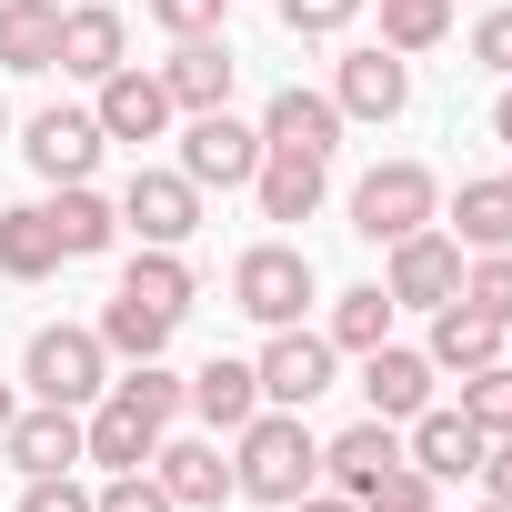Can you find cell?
Masks as SVG:
<instances>
[{
	"mask_svg": "<svg viewBox=\"0 0 512 512\" xmlns=\"http://www.w3.org/2000/svg\"><path fill=\"white\" fill-rule=\"evenodd\" d=\"M322 482V442H312V422L302 412H251L241 432H231V492H251V502H302Z\"/></svg>",
	"mask_w": 512,
	"mask_h": 512,
	"instance_id": "obj_1",
	"label": "cell"
},
{
	"mask_svg": "<svg viewBox=\"0 0 512 512\" xmlns=\"http://www.w3.org/2000/svg\"><path fill=\"white\" fill-rule=\"evenodd\" d=\"M21 382H31L41 402L91 412V402L111 392V352H101V332H81V322H41L31 352H21Z\"/></svg>",
	"mask_w": 512,
	"mask_h": 512,
	"instance_id": "obj_2",
	"label": "cell"
},
{
	"mask_svg": "<svg viewBox=\"0 0 512 512\" xmlns=\"http://www.w3.org/2000/svg\"><path fill=\"white\" fill-rule=\"evenodd\" d=\"M432 211H442V181H432L422 161H382V171H362V181H352V231H362V241H382V251H392L402 231H422Z\"/></svg>",
	"mask_w": 512,
	"mask_h": 512,
	"instance_id": "obj_3",
	"label": "cell"
},
{
	"mask_svg": "<svg viewBox=\"0 0 512 512\" xmlns=\"http://www.w3.org/2000/svg\"><path fill=\"white\" fill-rule=\"evenodd\" d=\"M231 302L262 322V332H282V322L312 312V262H302L292 241H251L241 262H231Z\"/></svg>",
	"mask_w": 512,
	"mask_h": 512,
	"instance_id": "obj_4",
	"label": "cell"
},
{
	"mask_svg": "<svg viewBox=\"0 0 512 512\" xmlns=\"http://www.w3.org/2000/svg\"><path fill=\"white\" fill-rule=\"evenodd\" d=\"M251 171H262V121H231V101H221V111H191V131H181V181H191V191H241Z\"/></svg>",
	"mask_w": 512,
	"mask_h": 512,
	"instance_id": "obj_5",
	"label": "cell"
},
{
	"mask_svg": "<svg viewBox=\"0 0 512 512\" xmlns=\"http://www.w3.org/2000/svg\"><path fill=\"white\" fill-rule=\"evenodd\" d=\"M382 292H392V312H442L452 292H462V241L452 231H402L392 241V272H382Z\"/></svg>",
	"mask_w": 512,
	"mask_h": 512,
	"instance_id": "obj_6",
	"label": "cell"
},
{
	"mask_svg": "<svg viewBox=\"0 0 512 512\" xmlns=\"http://www.w3.org/2000/svg\"><path fill=\"white\" fill-rule=\"evenodd\" d=\"M332 362H342V352H332V332L282 322V332H272V352L251 362V372H262V402H272V412H312V402L332 392Z\"/></svg>",
	"mask_w": 512,
	"mask_h": 512,
	"instance_id": "obj_7",
	"label": "cell"
},
{
	"mask_svg": "<svg viewBox=\"0 0 512 512\" xmlns=\"http://www.w3.org/2000/svg\"><path fill=\"white\" fill-rule=\"evenodd\" d=\"M111 211H121V231H141V241H161V251H181V241L201 231V191H191L181 171H131Z\"/></svg>",
	"mask_w": 512,
	"mask_h": 512,
	"instance_id": "obj_8",
	"label": "cell"
},
{
	"mask_svg": "<svg viewBox=\"0 0 512 512\" xmlns=\"http://www.w3.org/2000/svg\"><path fill=\"white\" fill-rule=\"evenodd\" d=\"M332 101H342V121H402L412 111V61L402 51H342V71H332Z\"/></svg>",
	"mask_w": 512,
	"mask_h": 512,
	"instance_id": "obj_9",
	"label": "cell"
},
{
	"mask_svg": "<svg viewBox=\"0 0 512 512\" xmlns=\"http://www.w3.org/2000/svg\"><path fill=\"white\" fill-rule=\"evenodd\" d=\"M262 151L332 161V151H342V101H332V91H302V81H282V91H272V111H262Z\"/></svg>",
	"mask_w": 512,
	"mask_h": 512,
	"instance_id": "obj_10",
	"label": "cell"
},
{
	"mask_svg": "<svg viewBox=\"0 0 512 512\" xmlns=\"http://www.w3.org/2000/svg\"><path fill=\"white\" fill-rule=\"evenodd\" d=\"M101 101H91V121H101V141H161L171 131V91H161V71H111V81H91Z\"/></svg>",
	"mask_w": 512,
	"mask_h": 512,
	"instance_id": "obj_11",
	"label": "cell"
},
{
	"mask_svg": "<svg viewBox=\"0 0 512 512\" xmlns=\"http://www.w3.org/2000/svg\"><path fill=\"white\" fill-rule=\"evenodd\" d=\"M21 151H31V171H41L51 191H61V181H91V171H101V121H91V111H61V101H51V111H41V121L21 131Z\"/></svg>",
	"mask_w": 512,
	"mask_h": 512,
	"instance_id": "obj_12",
	"label": "cell"
},
{
	"mask_svg": "<svg viewBox=\"0 0 512 512\" xmlns=\"http://www.w3.org/2000/svg\"><path fill=\"white\" fill-rule=\"evenodd\" d=\"M151 452H161V422H151L131 392H101L91 422H81V462H101V472H141Z\"/></svg>",
	"mask_w": 512,
	"mask_h": 512,
	"instance_id": "obj_13",
	"label": "cell"
},
{
	"mask_svg": "<svg viewBox=\"0 0 512 512\" xmlns=\"http://www.w3.org/2000/svg\"><path fill=\"white\" fill-rule=\"evenodd\" d=\"M482 452H492V432H482L462 402H452V412H432V402L412 412V442H402V462H422L432 482H462V472H482Z\"/></svg>",
	"mask_w": 512,
	"mask_h": 512,
	"instance_id": "obj_14",
	"label": "cell"
},
{
	"mask_svg": "<svg viewBox=\"0 0 512 512\" xmlns=\"http://www.w3.org/2000/svg\"><path fill=\"white\" fill-rule=\"evenodd\" d=\"M121 51H131L121 11H111V0H81V11H61V51H51V71H71V81H111Z\"/></svg>",
	"mask_w": 512,
	"mask_h": 512,
	"instance_id": "obj_15",
	"label": "cell"
},
{
	"mask_svg": "<svg viewBox=\"0 0 512 512\" xmlns=\"http://www.w3.org/2000/svg\"><path fill=\"white\" fill-rule=\"evenodd\" d=\"M0 452L21 462V482H31V472H71V462H81V412H71V402H31V412H11Z\"/></svg>",
	"mask_w": 512,
	"mask_h": 512,
	"instance_id": "obj_16",
	"label": "cell"
},
{
	"mask_svg": "<svg viewBox=\"0 0 512 512\" xmlns=\"http://www.w3.org/2000/svg\"><path fill=\"white\" fill-rule=\"evenodd\" d=\"M161 91H171V111H221V101H231V41H221V31H201V41H171V61H161Z\"/></svg>",
	"mask_w": 512,
	"mask_h": 512,
	"instance_id": "obj_17",
	"label": "cell"
},
{
	"mask_svg": "<svg viewBox=\"0 0 512 512\" xmlns=\"http://www.w3.org/2000/svg\"><path fill=\"white\" fill-rule=\"evenodd\" d=\"M362 402H372L382 422H412V412L432 402V352H402V342L362 352Z\"/></svg>",
	"mask_w": 512,
	"mask_h": 512,
	"instance_id": "obj_18",
	"label": "cell"
},
{
	"mask_svg": "<svg viewBox=\"0 0 512 512\" xmlns=\"http://www.w3.org/2000/svg\"><path fill=\"white\" fill-rule=\"evenodd\" d=\"M392 462H402V432H392V422H382V412H372V422H352V432H332V442H322V472H332V492H352V502H362V492H372V482H382V472H392Z\"/></svg>",
	"mask_w": 512,
	"mask_h": 512,
	"instance_id": "obj_19",
	"label": "cell"
},
{
	"mask_svg": "<svg viewBox=\"0 0 512 512\" xmlns=\"http://www.w3.org/2000/svg\"><path fill=\"white\" fill-rule=\"evenodd\" d=\"M41 221H51V241H61V262H101L111 231H121V211H111L91 181H61V201H41Z\"/></svg>",
	"mask_w": 512,
	"mask_h": 512,
	"instance_id": "obj_20",
	"label": "cell"
},
{
	"mask_svg": "<svg viewBox=\"0 0 512 512\" xmlns=\"http://www.w3.org/2000/svg\"><path fill=\"white\" fill-rule=\"evenodd\" d=\"M502 332H512V322H492V312H472V302H442V312H432V372H482V362H502Z\"/></svg>",
	"mask_w": 512,
	"mask_h": 512,
	"instance_id": "obj_21",
	"label": "cell"
},
{
	"mask_svg": "<svg viewBox=\"0 0 512 512\" xmlns=\"http://www.w3.org/2000/svg\"><path fill=\"white\" fill-rule=\"evenodd\" d=\"M151 472H161V492H171L181 512H211V502L231 492V462H221V442H161V452H151Z\"/></svg>",
	"mask_w": 512,
	"mask_h": 512,
	"instance_id": "obj_22",
	"label": "cell"
},
{
	"mask_svg": "<svg viewBox=\"0 0 512 512\" xmlns=\"http://www.w3.org/2000/svg\"><path fill=\"white\" fill-rule=\"evenodd\" d=\"M181 402H191V412H201L211 432H241L251 412H262V372H251V362H201Z\"/></svg>",
	"mask_w": 512,
	"mask_h": 512,
	"instance_id": "obj_23",
	"label": "cell"
},
{
	"mask_svg": "<svg viewBox=\"0 0 512 512\" xmlns=\"http://www.w3.org/2000/svg\"><path fill=\"white\" fill-rule=\"evenodd\" d=\"M322 171H332V161L262 151V171H251V191H262V221H312V211H322Z\"/></svg>",
	"mask_w": 512,
	"mask_h": 512,
	"instance_id": "obj_24",
	"label": "cell"
},
{
	"mask_svg": "<svg viewBox=\"0 0 512 512\" xmlns=\"http://www.w3.org/2000/svg\"><path fill=\"white\" fill-rule=\"evenodd\" d=\"M61 51V0H0V71H51Z\"/></svg>",
	"mask_w": 512,
	"mask_h": 512,
	"instance_id": "obj_25",
	"label": "cell"
},
{
	"mask_svg": "<svg viewBox=\"0 0 512 512\" xmlns=\"http://www.w3.org/2000/svg\"><path fill=\"white\" fill-rule=\"evenodd\" d=\"M51 272H61V241H51L41 201L0 211V282H51Z\"/></svg>",
	"mask_w": 512,
	"mask_h": 512,
	"instance_id": "obj_26",
	"label": "cell"
},
{
	"mask_svg": "<svg viewBox=\"0 0 512 512\" xmlns=\"http://www.w3.org/2000/svg\"><path fill=\"white\" fill-rule=\"evenodd\" d=\"M91 332H101V352H121V362H161V352H171V312H151V302H131V292H111V312H101Z\"/></svg>",
	"mask_w": 512,
	"mask_h": 512,
	"instance_id": "obj_27",
	"label": "cell"
},
{
	"mask_svg": "<svg viewBox=\"0 0 512 512\" xmlns=\"http://www.w3.org/2000/svg\"><path fill=\"white\" fill-rule=\"evenodd\" d=\"M452 241L462 251H512V191L502 181H462L452 191Z\"/></svg>",
	"mask_w": 512,
	"mask_h": 512,
	"instance_id": "obj_28",
	"label": "cell"
},
{
	"mask_svg": "<svg viewBox=\"0 0 512 512\" xmlns=\"http://www.w3.org/2000/svg\"><path fill=\"white\" fill-rule=\"evenodd\" d=\"M121 292L181 322V312H191V262H181V251H161V241H141V251H131V272H121Z\"/></svg>",
	"mask_w": 512,
	"mask_h": 512,
	"instance_id": "obj_29",
	"label": "cell"
},
{
	"mask_svg": "<svg viewBox=\"0 0 512 512\" xmlns=\"http://www.w3.org/2000/svg\"><path fill=\"white\" fill-rule=\"evenodd\" d=\"M382 342H392V292H382V282L342 292V302H332V352H382Z\"/></svg>",
	"mask_w": 512,
	"mask_h": 512,
	"instance_id": "obj_30",
	"label": "cell"
},
{
	"mask_svg": "<svg viewBox=\"0 0 512 512\" xmlns=\"http://www.w3.org/2000/svg\"><path fill=\"white\" fill-rule=\"evenodd\" d=\"M442 31H452V0H382V51L412 61V51H432Z\"/></svg>",
	"mask_w": 512,
	"mask_h": 512,
	"instance_id": "obj_31",
	"label": "cell"
},
{
	"mask_svg": "<svg viewBox=\"0 0 512 512\" xmlns=\"http://www.w3.org/2000/svg\"><path fill=\"white\" fill-rule=\"evenodd\" d=\"M452 302L512 322V251H462V292H452Z\"/></svg>",
	"mask_w": 512,
	"mask_h": 512,
	"instance_id": "obj_32",
	"label": "cell"
},
{
	"mask_svg": "<svg viewBox=\"0 0 512 512\" xmlns=\"http://www.w3.org/2000/svg\"><path fill=\"white\" fill-rule=\"evenodd\" d=\"M111 392H131V402H141V412H151V422L171 432V412H181V392H191V382H181L171 362H131V372H121Z\"/></svg>",
	"mask_w": 512,
	"mask_h": 512,
	"instance_id": "obj_33",
	"label": "cell"
},
{
	"mask_svg": "<svg viewBox=\"0 0 512 512\" xmlns=\"http://www.w3.org/2000/svg\"><path fill=\"white\" fill-rule=\"evenodd\" d=\"M462 412H472L482 432H512V362H482V372H462Z\"/></svg>",
	"mask_w": 512,
	"mask_h": 512,
	"instance_id": "obj_34",
	"label": "cell"
},
{
	"mask_svg": "<svg viewBox=\"0 0 512 512\" xmlns=\"http://www.w3.org/2000/svg\"><path fill=\"white\" fill-rule=\"evenodd\" d=\"M91 512H181V502H171V492H161V472L141 462V472H111V482L91 492Z\"/></svg>",
	"mask_w": 512,
	"mask_h": 512,
	"instance_id": "obj_35",
	"label": "cell"
},
{
	"mask_svg": "<svg viewBox=\"0 0 512 512\" xmlns=\"http://www.w3.org/2000/svg\"><path fill=\"white\" fill-rule=\"evenodd\" d=\"M352 11H362V0H282V31L332 41V31H352Z\"/></svg>",
	"mask_w": 512,
	"mask_h": 512,
	"instance_id": "obj_36",
	"label": "cell"
},
{
	"mask_svg": "<svg viewBox=\"0 0 512 512\" xmlns=\"http://www.w3.org/2000/svg\"><path fill=\"white\" fill-rule=\"evenodd\" d=\"M221 11H231V0H151V21H161L171 41H201V31H221Z\"/></svg>",
	"mask_w": 512,
	"mask_h": 512,
	"instance_id": "obj_37",
	"label": "cell"
},
{
	"mask_svg": "<svg viewBox=\"0 0 512 512\" xmlns=\"http://www.w3.org/2000/svg\"><path fill=\"white\" fill-rule=\"evenodd\" d=\"M21 512H91V492H81L71 472H31V482H21Z\"/></svg>",
	"mask_w": 512,
	"mask_h": 512,
	"instance_id": "obj_38",
	"label": "cell"
},
{
	"mask_svg": "<svg viewBox=\"0 0 512 512\" xmlns=\"http://www.w3.org/2000/svg\"><path fill=\"white\" fill-rule=\"evenodd\" d=\"M472 61L512 81V11H482V21H472Z\"/></svg>",
	"mask_w": 512,
	"mask_h": 512,
	"instance_id": "obj_39",
	"label": "cell"
},
{
	"mask_svg": "<svg viewBox=\"0 0 512 512\" xmlns=\"http://www.w3.org/2000/svg\"><path fill=\"white\" fill-rule=\"evenodd\" d=\"M482 482H492V502L512 512V432H492V452H482Z\"/></svg>",
	"mask_w": 512,
	"mask_h": 512,
	"instance_id": "obj_40",
	"label": "cell"
},
{
	"mask_svg": "<svg viewBox=\"0 0 512 512\" xmlns=\"http://www.w3.org/2000/svg\"><path fill=\"white\" fill-rule=\"evenodd\" d=\"M282 512H362L352 492H302V502H282Z\"/></svg>",
	"mask_w": 512,
	"mask_h": 512,
	"instance_id": "obj_41",
	"label": "cell"
},
{
	"mask_svg": "<svg viewBox=\"0 0 512 512\" xmlns=\"http://www.w3.org/2000/svg\"><path fill=\"white\" fill-rule=\"evenodd\" d=\"M492 131H502V141H512V81H502V101H492Z\"/></svg>",
	"mask_w": 512,
	"mask_h": 512,
	"instance_id": "obj_42",
	"label": "cell"
},
{
	"mask_svg": "<svg viewBox=\"0 0 512 512\" xmlns=\"http://www.w3.org/2000/svg\"><path fill=\"white\" fill-rule=\"evenodd\" d=\"M11 412H21V402H11V382H0V432H11Z\"/></svg>",
	"mask_w": 512,
	"mask_h": 512,
	"instance_id": "obj_43",
	"label": "cell"
},
{
	"mask_svg": "<svg viewBox=\"0 0 512 512\" xmlns=\"http://www.w3.org/2000/svg\"><path fill=\"white\" fill-rule=\"evenodd\" d=\"M0 141H11V101H0Z\"/></svg>",
	"mask_w": 512,
	"mask_h": 512,
	"instance_id": "obj_44",
	"label": "cell"
},
{
	"mask_svg": "<svg viewBox=\"0 0 512 512\" xmlns=\"http://www.w3.org/2000/svg\"><path fill=\"white\" fill-rule=\"evenodd\" d=\"M482 512H502V502H482Z\"/></svg>",
	"mask_w": 512,
	"mask_h": 512,
	"instance_id": "obj_45",
	"label": "cell"
},
{
	"mask_svg": "<svg viewBox=\"0 0 512 512\" xmlns=\"http://www.w3.org/2000/svg\"><path fill=\"white\" fill-rule=\"evenodd\" d=\"M422 512H442V502H422Z\"/></svg>",
	"mask_w": 512,
	"mask_h": 512,
	"instance_id": "obj_46",
	"label": "cell"
},
{
	"mask_svg": "<svg viewBox=\"0 0 512 512\" xmlns=\"http://www.w3.org/2000/svg\"><path fill=\"white\" fill-rule=\"evenodd\" d=\"M502 191H512V171H502Z\"/></svg>",
	"mask_w": 512,
	"mask_h": 512,
	"instance_id": "obj_47",
	"label": "cell"
}]
</instances>
